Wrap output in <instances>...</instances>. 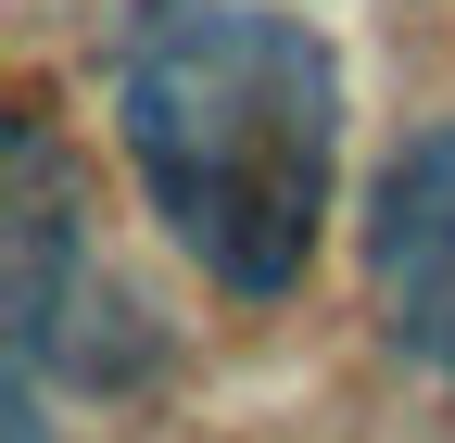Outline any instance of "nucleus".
<instances>
[{
    "instance_id": "obj_1",
    "label": "nucleus",
    "mask_w": 455,
    "mask_h": 443,
    "mask_svg": "<svg viewBox=\"0 0 455 443\" xmlns=\"http://www.w3.org/2000/svg\"><path fill=\"white\" fill-rule=\"evenodd\" d=\"M114 140L215 292L278 304L316 266L341 178V64L278 0H152L114 51Z\"/></svg>"
},
{
    "instance_id": "obj_2",
    "label": "nucleus",
    "mask_w": 455,
    "mask_h": 443,
    "mask_svg": "<svg viewBox=\"0 0 455 443\" xmlns=\"http://www.w3.org/2000/svg\"><path fill=\"white\" fill-rule=\"evenodd\" d=\"M367 317L405 367L455 380V127H418L367 190Z\"/></svg>"
},
{
    "instance_id": "obj_3",
    "label": "nucleus",
    "mask_w": 455,
    "mask_h": 443,
    "mask_svg": "<svg viewBox=\"0 0 455 443\" xmlns=\"http://www.w3.org/2000/svg\"><path fill=\"white\" fill-rule=\"evenodd\" d=\"M0 443H51V418H38V380H13V431Z\"/></svg>"
}]
</instances>
